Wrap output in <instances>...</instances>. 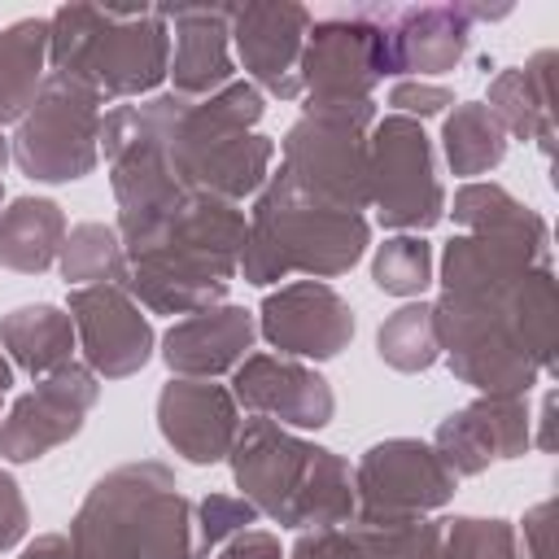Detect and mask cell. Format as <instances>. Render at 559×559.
<instances>
[{
    "label": "cell",
    "mask_w": 559,
    "mask_h": 559,
    "mask_svg": "<svg viewBox=\"0 0 559 559\" xmlns=\"http://www.w3.org/2000/svg\"><path fill=\"white\" fill-rule=\"evenodd\" d=\"M70 310L79 319L87 358L105 371V376H127L148 358L153 332L144 323V314L127 301L122 288L114 284H96L70 297Z\"/></svg>",
    "instance_id": "obj_8"
},
{
    "label": "cell",
    "mask_w": 559,
    "mask_h": 559,
    "mask_svg": "<svg viewBox=\"0 0 559 559\" xmlns=\"http://www.w3.org/2000/svg\"><path fill=\"white\" fill-rule=\"evenodd\" d=\"M26 528V507L17 498V485L9 476H0V546H13Z\"/></svg>",
    "instance_id": "obj_20"
},
{
    "label": "cell",
    "mask_w": 559,
    "mask_h": 559,
    "mask_svg": "<svg viewBox=\"0 0 559 559\" xmlns=\"http://www.w3.org/2000/svg\"><path fill=\"white\" fill-rule=\"evenodd\" d=\"M61 214L52 201H13V210L0 218V262L17 271H39L57 253Z\"/></svg>",
    "instance_id": "obj_13"
},
{
    "label": "cell",
    "mask_w": 559,
    "mask_h": 559,
    "mask_svg": "<svg viewBox=\"0 0 559 559\" xmlns=\"http://www.w3.org/2000/svg\"><path fill=\"white\" fill-rule=\"evenodd\" d=\"M253 323L245 310L227 306V310H201L197 319L170 328L166 336V362L175 371H223L227 362H236L240 349H249Z\"/></svg>",
    "instance_id": "obj_12"
},
{
    "label": "cell",
    "mask_w": 559,
    "mask_h": 559,
    "mask_svg": "<svg viewBox=\"0 0 559 559\" xmlns=\"http://www.w3.org/2000/svg\"><path fill=\"white\" fill-rule=\"evenodd\" d=\"M358 485L371 515H411L419 507L445 502L454 489L441 459L419 441H389L367 450L358 467Z\"/></svg>",
    "instance_id": "obj_4"
},
{
    "label": "cell",
    "mask_w": 559,
    "mask_h": 559,
    "mask_svg": "<svg viewBox=\"0 0 559 559\" xmlns=\"http://www.w3.org/2000/svg\"><path fill=\"white\" fill-rule=\"evenodd\" d=\"M450 559H515V546L502 520H454Z\"/></svg>",
    "instance_id": "obj_19"
},
{
    "label": "cell",
    "mask_w": 559,
    "mask_h": 559,
    "mask_svg": "<svg viewBox=\"0 0 559 559\" xmlns=\"http://www.w3.org/2000/svg\"><path fill=\"white\" fill-rule=\"evenodd\" d=\"M22 559H92V555H83L79 546L70 550V542H66V537H39Z\"/></svg>",
    "instance_id": "obj_22"
},
{
    "label": "cell",
    "mask_w": 559,
    "mask_h": 559,
    "mask_svg": "<svg viewBox=\"0 0 559 559\" xmlns=\"http://www.w3.org/2000/svg\"><path fill=\"white\" fill-rule=\"evenodd\" d=\"M524 445V411L511 397L476 402L441 424V450L459 472H480L489 459H511Z\"/></svg>",
    "instance_id": "obj_11"
},
{
    "label": "cell",
    "mask_w": 559,
    "mask_h": 559,
    "mask_svg": "<svg viewBox=\"0 0 559 559\" xmlns=\"http://www.w3.org/2000/svg\"><path fill=\"white\" fill-rule=\"evenodd\" d=\"M96 397V380L79 367H61L52 380H44L35 393H26L9 424L0 428V445L9 459L26 463V459H39L48 445L66 441L70 432H79L83 424V411L92 406Z\"/></svg>",
    "instance_id": "obj_5"
},
{
    "label": "cell",
    "mask_w": 559,
    "mask_h": 559,
    "mask_svg": "<svg viewBox=\"0 0 559 559\" xmlns=\"http://www.w3.org/2000/svg\"><path fill=\"white\" fill-rule=\"evenodd\" d=\"M376 201L389 227H428L441 218V188L424 131L411 122H384L376 135Z\"/></svg>",
    "instance_id": "obj_3"
},
{
    "label": "cell",
    "mask_w": 559,
    "mask_h": 559,
    "mask_svg": "<svg viewBox=\"0 0 559 559\" xmlns=\"http://www.w3.org/2000/svg\"><path fill=\"white\" fill-rule=\"evenodd\" d=\"M0 336L13 345V354H17V362L26 371L61 367L66 349H70V323L52 306H22V310H13L4 319V328H0Z\"/></svg>",
    "instance_id": "obj_14"
},
{
    "label": "cell",
    "mask_w": 559,
    "mask_h": 559,
    "mask_svg": "<svg viewBox=\"0 0 559 559\" xmlns=\"http://www.w3.org/2000/svg\"><path fill=\"white\" fill-rule=\"evenodd\" d=\"M262 314H266L262 319L266 341H275L288 354L332 358L349 341V332H354L349 306L332 288H323V284H293V288L275 293L262 306Z\"/></svg>",
    "instance_id": "obj_7"
},
{
    "label": "cell",
    "mask_w": 559,
    "mask_h": 559,
    "mask_svg": "<svg viewBox=\"0 0 559 559\" xmlns=\"http://www.w3.org/2000/svg\"><path fill=\"white\" fill-rule=\"evenodd\" d=\"M240 489L280 524H336L349 515V467L332 450L284 437L271 419H253L236 445Z\"/></svg>",
    "instance_id": "obj_1"
},
{
    "label": "cell",
    "mask_w": 559,
    "mask_h": 559,
    "mask_svg": "<svg viewBox=\"0 0 559 559\" xmlns=\"http://www.w3.org/2000/svg\"><path fill=\"white\" fill-rule=\"evenodd\" d=\"M17 162L35 179H79L92 166V100L83 96L74 109L61 96V83L48 92L44 109L22 127Z\"/></svg>",
    "instance_id": "obj_6"
},
{
    "label": "cell",
    "mask_w": 559,
    "mask_h": 559,
    "mask_svg": "<svg viewBox=\"0 0 559 559\" xmlns=\"http://www.w3.org/2000/svg\"><path fill=\"white\" fill-rule=\"evenodd\" d=\"M9 380H13V376H9V362L0 358V397H4V389H9Z\"/></svg>",
    "instance_id": "obj_24"
},
{
    "label": "cell",
    "mask_w": 559,
    "mask_h": 559,
    "mask_svg": "<svg viewBox=\"0 0 559 559\" xmlns=\"http://www.w3.org/2000/svg\"><path fill=\"white\" fill-rule=\"evenodd\" d=\"M162 432L170 445H179L192 463L223 459L231 441V402L214 384L179 380L162 393Z\"/></svg>",
    "instance_id": "obj_10"
},
{
    "label": "cell",
    "mask_w": 559,
    "mask_h": 559,
    "mask_svg": "<svg viewBox=\"0 0 559 559\" xmlns=\"http://www.w3.org/2000/svg\"><path fill=\"white\" fill-rule=\"evenodd\" d=\"M118 271V245L105 227H79L66 245V280H105Z\"/></svg>",
    "instance_id": "obj_18"
},
{
    "label": "cell",
    "mask_w": 559,
    "mask_h": 559,
    "mask_svg": "<svg viewBox=\"0 0 559 559\" xmlns=\"http://www.w3.org/2000/svg\"><path fill=\"white\" fill-rule=\"evenodd\" d=\"M297 559H358V546H354V537L319 533V537H306L297 546Z\"/></svg>",
    "instance_id": "obj_21"
},
{
    "label": "cell",
    "mask_w": 559,
    "mask_h": 559,
    "mask_svg": "<svg viewBox=\"0 0 559 559\" xmlns=\"http://www.w3.org/2000/svg\"><path fill=\"white\" fill-rule=\"evenodd\" d=\"M236 397L262 415H280L288 424H306L319 428L332 415V393L328 384L293 362H275V358H249L236 371Z\"/></svg>",
    "instance_id": "obj_9"
},
{
    "label": "cell",
    "mask_w": 559,
    "mask_h": 559,
    "mask_svg": "<svg viewBox=\"0 0 559 559\" xmlns=\"http://www.w3.org/2000/svg\"><path fill=\"white\" fill-rule=\"evenodd\" d=\"M445 153H450L459 175H476L502 157V140H498L493 122H485L480 109H463L445 127Z\"/></svg>",
    "instance_id": "obj_16"
},
{
    "label": "cell",
    "mask_w": 559,
    "mask_h": 559,
    "mask_svg": "<svg viewBox=\"0 0 559 559\" xmlns=\"http://www.w3.org/2000/svg\"><path fill=\"white\" fill-rule=\"evenodd\" d=\"M376 284L384 293H419L428 284V245L415 236H397L376 258Z\"/></svg>",
    "instance_id": "obj_17"
},
{
    "label": "cell",
    "mask_w": 559,
    "mask_h": 559,
    "mask_svg": "<svg viewBox=\"0 0 559 559\" xmlns=\"http://www.w3.org/2000/svg\"><path fill=\"white\" fill-rule=\"evenodd\" d=\"M223 559H280V550H275V542H271V537L253 533V537H240Z\"/></svg>",
    "instance_id": "obj_23"
},
{
    "label": "cell",
    "mask_w": 559,
    "mask_h": 559,
    "mask_svg": "<svg viewBox=\"0 0 559 559\" xmlns=\"http://www.w3.org/2000/svg\"><path fill=\"white\" fill-rule=\"evenodd\" d=\"M380 354L402 367V371H415V367H428L437 358V332H432V310L428 306H406L397 310L384 328H380Z\"/></svg>",
    "instance_id": "obj_15"
},
{
    "label": "cell",
    "mask_w": 559,
    "mask_h": 559,
    "mask_svg": "<svg viewBox=\"0 0 559 559\" xmlns=\"http://www.w3.org/2000/svg\"><path fill=\"white\" fill-rule=\"evenodd\" d=\"M367 245V227L349 210H310L293 201V188L280 170L275 188L258 201L253 218V245L245 249V275L253 284H266L284 275L288 266L336 275L345 271Z\"/></svg>",
    "instance_id": "obj_2"
}]
</instances>
